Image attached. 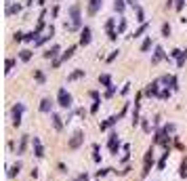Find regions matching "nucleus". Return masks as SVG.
<instances>
[{
	"instance_id": "35",
	"label": "nucleus",
	"mask_w": 187,
	"mask_h": 181,
	"mask_svg": "<svg viewBox=\"0 0 187 181\" xmlns=\"http://www.w3.org/2000/svg\"><path fill=\"white\" fill-rule=\"evenodd\" d=\"M114 9H116L118 13H122L124 11V0H116V2H114Z\"/></svg>"
},
{
	"instance_id": "31",
	"label": "nucleus",
	"mask_w": 187,
	"mask_h": 181,
	"mask_svg": "<svg viewBox=\"0 0 187 181\" xmlns=\"http://www.w3.org/2000/svg\"><path fill=\"white\" fill-rule=\"evenodd\" d=\"M170 95H173V88H168V86L160 91V99H168V97H170Z\"/></svg>"
},
{
	"instance_id": "23",
	"label": "nucleus",
	"mask_w": 187,
	"mask_h": 181,
	"mask_svg": "<svg viewBox=\"0 0 187 181\" xmlns=\"http://www.w3.org/2000/svg\"><path fill=\"white\" fill-rule=\"evenodd\" d=\"M187 61V48L185 51H181V55H179V59H177V68H183Z\"/></svg>"
},
{
	"instance_id": "43",
	"label": "nucleus",
	"mask_w": 187,
	"mask_h": 181,
	"mask_svg": "<svg viewBox=\"0 0 187 181\" xmlns=\"http://www.w3.org/2000/svg\"><path fill=\"white\" fill-rule=\"evenodd\" d=\"M21 40H25V34H21V32H15V42H21Z\"/></svg>"
},
{
	"instance_id": "2",
	"label": "nucleus",
	"mask_w": 187,
	"mask_h": 181,
	"mask_svg": "<svg viewBox=\"0 0 187 181\" xmlns=\"http://www.w3.org/2000/svg\"><path fill=\"white\" fill-rule=\"evenodd\" d=\"M57 103L61 105V108H65V109H70L71 108V103H74V99H71V95L67 93V88H59V93H57Z\"/></svg>"
},
{
	"instance_id": "27",
	"label": "nucleus",
	"mask_w": 187,
	"mask_h": 181,
	"mask_svg": "<svg viewBox=\"0 0 187 181\" xmlns=\"http://www.w3.org/2000/svg\"><path fill=\"white\" fill-rule=\"evenodd\" d=\"M19 59H21V61H30V59H32V51L23 48V51L19 53Z\"/></svg>"
},
{
	"instance_id": "29",
	"label": "nucleus",
	"mask_w": 187,
	"mask_h": 181,
	"mask_svg": "<svg viewBox=\"0 0 187 181\" xmlns=\"http://www.w3.org/2000/svg\"><path fill=\"white\" fill-rule=\"evenodd\" d=\"M135 11H137V21H139V23H145V15H143V11H141L139 4L135 6Z\"/></svg>"
},
{
	"instance_id": "22",
	"label": "nucleus",
	"mask_w": 187,
	"mask_h": 181,
	"mask_svg": "<svg viewBox=\"0 0 187 181\" xmlns=\"http://www.w3.org/2000/svg\"><path fill=\"white\" fill-rule=\"evenodd\" d=\"M99 84L112 86V78H109V74H101V76H99Z\"/></svg>"
},
{
	"instance_id": "19",
	"label": "nucleus",
	"mask_w": 187,
	"mask_h": 181,
	"mask_svg": "<svg viewBox=\"0 0 187 181\" xmlns=\"http://www.w3.org/2000/svg\"><path fill=\"white\" fill-rule=\"evenodd\" d=\"M38 36H40V34H38L36 30L34 32H27V34H25V42H34L36 44V42H38Z\"/></svg>"
},
{
	"instance_id": "42",
	"label": "nucleus",
	"mask_w": 187,
	"mask_h": 181,
	"mask_svg": "<svg viewBox=\"0 0 187 181\" xmlns=\"http://www.w3.org/2000/svg\"><path fill=\"white\" fill-rule=\"evenodd\" d=\"M164 133L173 135V133H175V124H166V126H164Z\"/></svg>"
},
{
	"instance_id": "33",
	"label": "nucleus",
	"mask_w": 187,
	"mask_h": 181,
	"mask_svg": "<svg viewBox=\"0 0 187 181\" xmlns=\"http://www.w3.org/2000/svg\"><path fill=\"white\" fill-rule=\"evenodd\" d=\"M21 11V6L19 4H15V6H6V15H15V13Z\"/></svg>"
},
{
	"instance_id": "39",
	"label": "nucleus",
	"mask_w": 187,
	"mask_h": 181,
	"mask_svg": "<svg viewBox=\"0 0 187 181\" xmlns=\"http://www.w3.org/2000/svg\"><path fill=\"white\" fill-rule=\"evenodd\" d=\"M114 25H116V19H107V23H105L107 32H114Z\"/></svg>"
},
{
	"instance_id": "40",
	"label": "nucleus",
	"mask_w": 187,
	"mask_h": 181,
	"mask_svg": "<svg viewBox=\"0 0 187 181\" xmlns=\"http://www.w3.org/2000/svg\"><path fill=\"white\" fill-rule=\"evenodd\" d=\"M114 93H116V86L112 84V86H107V91H105V97L109 99V97H114Z\"/></svg>"
},
{
	"instance_id": "10",
	"label": "nucleus",
	"mask_w": 187,
	"mask_h": 181,
	"mask_svg": "<svg viewBox=\"0 0 187 181\" xmlns=\"http://www.w3.org/2000/svg\"><path fill=\"white\" fill-rule=\"evenodd\" d=\"M162 82H164V84H168V88H173V91H179V80H177V76H164Z\"/></svg>"
},
{
	"instance_id": "44",
	"label": "nucleus",
	"mask_w": 187,
	"mask_h": 181,
	"mask_svg": "<svg viewBox=\"0 0 187 181\" xmlns=\"http://www.w3.org/2000/svg\"><path fill=\"white\" fill-rule=\"evenodd\" d=\"M124 30H126V21L122 19V21H120V25H118V34H122Z\"/></svg>"
},
{
	"instance_id": "41",
	"label": "nucleus",
	"mask_w": 187,
	"mask_h": 181,
	"mask_svg": "<svg viewBox=\"0 0 187 181\" xmlns=\"http://www.w3.org/2000/svg\"><path fill=\"white\" fill-rule=\"evenodd\" d=\"M109 171H114V169H101V171H97V177H99V179H101V177H105Z\"/></svg>"
},
{
	"instance_id": "21",
	"label": "nucleus",
	"mask_w": 187,
	"mask_h": 181,
	"mask_svg": "<svg viewBox=\"0 0 187 181\" xmlns=\"http://www.w3.org/2000/svg\"><path fill=\"white\" fill-rule=\"evenodd\" d=\"M152 44H153L152 36H147V38H145V40H143V44H141V51H143V53H147V51L152 48Z\"/></svg>"
},
{
	"instance_id": "11",
	"label": "nucleus",
	"mask_w": 187,
	"mask_h": 181,
	"mask_svg": "<svg viewBox=\"0 0 187 181\" xmlns=\"http://www.w3.org/2000/svg\"><path fill=\"white\" fill-rule=\"evenodd\" d=\"M40 112H42V114H53V101H51L48 97H44V99L40 101Z\"/></svg>"
},
{
	"instance_id": "7",
	"label": "nucleus",
	"mask_w": 187,
	"mask_h": 181,
	"mask_svg": "<svg viewBox=\"0 0 187 181\" xmlns=\"http://www.w3.org/2000/svg\"><path fill=\"white\" fill-rule=\"evenodd\" d=\"M70 15H71V27L70 30H78V27H80V6L74 4L70 9Z\"/></svg>"
},
{
	"instance_id": "8",
	"label": "nucleus",
	"mask_w": 187,
	"mask_h": 181,
	"mask_svg": "<svg viewBox=\"0 0 187 181\" xmlns=\"http://www.w3.org/2000/svg\"><path fill=\"white\" fill-rule=\"evenodd\" d=\"M32 150H34V156L36 158H44V145H42V141H40L38 137L32 139Z\"/></svg>"
},
{
	"instance_id": "32",
	"label": "nucleus",
	"mask_w": 187,
	"mask_h": 181,
	"mask_svg": "<svg viewBox=\"0 0 187 181\" xmlns=\"http://www.w3.org/2000/svg\"><path fill=\"white\" fill-rule=\"evenodd\" d=\"M128 158H130V145L126 143L124 145V154H122V162H128Z\"/></svg>"
},
{
	"instance_id": "26",
	"label": "nucleus",
	"mask_w": 187,
	"mask_h": 181,
	"mask_svg": "<svg viewBox=\"0 0 187 181\" xmlns=\"http://www.w3.org/2000/svg\"><path fill=\"white\" fill-rule=\"evenodd\" d=\"M34 78H36V82H38V84H44V80H47V78H44V74L40 72V70H34Z\"/></svg>"
},
{
	"instance_id": "47",
	"label": "nucleus",
	"mask_w": 187,
	"mask_h": 181,
	"mask_svg": "<svg viewBox=\"0 0 187 181\" xmlns=\"http://www.w3.org/2000/svg\"><path fill=\"white\" fill-rule=\"evenodd\" d=\"M118 53H120V51H112V55H109V57H107V61H109V63H112V61L116 59L118 57Z\"/></svg>"
},
{
	"instance_id": "50",
	"label": "nucleus",
	"mask_w": 187,
	"mask_h": 181,
	"mask_svg": "<svg viewBox=\"0 0 187 181\" xmlns=\"http://www.w3.org/2000/svg\"><path fill=\"white\" fill-rule=\"evenodd\" d=\"M183 4H185V0H177V4H175L177 11H181V9H183Z\"/></svg>"
},
{
	"instance_id": "48",
	"label": "nucleus",
	"mask_w": 187,
	"mask_h": 181,
	"mask_svg": "<svg viewBox=\"0 0 187 181\" xmlns=\"http://www.w3.org/2000/svg\"><path fill=\"white\" fill-rule=\"evenodd\" d=\"M57 169H59V173H67V167H65L63 162H59V164H57Z\"/></svg>"
},
{
	"instance_id": "38",
	"label": "nucleus",
	"mask_w": 187,
	"mask_h": 181,
	"mask_svg": "<svg viewBox=\"0 0 187 181\" xmlns=\"http://www.w3.org/2000/svg\"><path fill=\"white\" fill-rule=\"evenodd\" d=\"M162 36H164V38L170 36V25H168V23H164V25H162Z\"/></svg>"
},
{
	"instance_id": "16",
	"label": "nucleus",
	"mask_w": 187,
	"mask_h": 181,
	"mask_svg": "<svg viewBox=\"0 0 187 181\" xmlns=\"http://www.w3.org/2000/svg\"><path fill=\"white\" fill-rule=\"evenodd\" d=\"M51 118H53V126H55V131H61V129H63V118H61L59 114H55V112L51 114Z\"/></svg>"
},
{
	"instance_id": "17",
	"label": "nucleus",
	"mask_w": 187,
	"mask_h": 181,
	"mask_svg": "<svg viewBox=\"0 0 187 181\" xmlns=\"http://www.w3.org/2000/svg\"><path fill=\"white\" fill-rule=\"evenodd\" d=\"M19 171H21V162H15L11 169H9V173H6V177L9 179H13V177H17L19 175Z\"/></svg>"
},
{
	"instance_id": "37",
	"label": "nucleus",
	"mask_w": 187,
	"mask_h": 181,
	"mask_svg": "<svg viewBox=\"0 0 187 181\" xmlns=\"http://www.w3.org/2000/svg\"><path fill=\"white\" fill-rule=\"evenodd\" d=\"M13 68H15V59H11V57H9V59H6V74H11Z\"/></svg>"
},
{
	"instance_id": "53",
	"label": "nucleus",
	"mask_w": 187,
	"mask_h": 181,
	"mask_svg": "<svg viewBox=\"0 0 187 181\" xmlns=\"http://www.w3.org/2000/svg\"><path fill=\"white\" fill-rule=\"evenodd\" d=\"M30 175H32V179H36V177H38V169H32V173H30Z\"/></svg>"
},
{
	"instance_id": "46",
	"label": "nucleus",
	"mask_w": 187,
	"mask_h": 181,
	"mask_svg": "<svg viewBox=\"0 0 187 181\" xmlns=\"http://www.w3.org/2000/svg\"><path fill=\"white\" fill-rule=\"evenodd\" d=\"M179 55H181V51H179V48H175V51H170V53H168V57H177V59H179Z\"/></svg>"
},
{
	"instance_id": "15",
	"label": "nucleus",
	"mask_w": 187,
	"mask_h": 181,
	"mask_svg": "<svg viewBox=\"0 0 187 181\" xmlns=\"http://www.w3.org/2000/svg\"><path fill=\"white\" fill-rule=\"evenodd\" d=\"M27 141H30V135H21V139H19V150H17L19 156L25 154V150H27Z\"/></svg>"
},
{
	"instance_id": "30",
	"label": "nucleus",
	"mask_w": 187,
	"mask_h": 181,
	"mask_svg": "<svg viewBox=\"0 0 187 181\" xmlns=\"http://www.w3.org/2000/svg\"><path fill=\"white\" fill-rule=\"evenodd\" d=\"M93 160L99 164L101 162V154H99V145H93Z\"/></svg>"
},
{
	"instance_id": "36",
	"label": "nucleus",
	"mask_w": 187,
	"mask_h": 181,
	"mask_svg": "<svg viewBox=\"0 0 187 181\" xmlns=\"http://www.w3.org/2000/svg\"><path fill=\"white\" fill-rule=\"evenodd\" d=\"M141 126H143V131H145V133H149V131H152V126H149L147 118H141Z\"/></svg>"
},
{
	"instance_id": "12",
	"label": "nucleus",
	"mask_w": 187,
	"mask_h": 181,
	"mask_svg": "<svg viewBox=\"0 0 187 181\" xmlns=\"http://www.w3.org/2000/svg\"><path fill=\"white\" fill-rule=\"evenodd\" d=\"M59 51H61V48H59V44H53L51 48H47V51H44V59H57Z\"/></svg>"
},
{
	"instance_id": "20",
	"label": "nucleus",
	"mask_w": 187,
	"mask_h": 181,
	"mask_svg": "<svg viewBox=\"0 0 187 181\" xmlns=\"http://www.w3.org/2000/svg\"><path fill=\"white\" fill-rule=\"evenodd\" d=\"M179 177H183V179L187 177V158H183V160H181V167H179Z\"/></svg>"
},
{
	"instance_id": "13",
	"label": "nucleus",
	"mask_w": 187,
	"mask_h": 181,
	"mask_svg": "<svg viewBox=\"0 0 187 181\" xmlns=\"http://www.w3.org/2000/svg\"><path fill=\"white\" fill-rule=\"evenodd\" d=\"M91 42V27H82V32H80V44L82 47H86Z\"/></svg>"
},
{
	"instance_id": "25",
	"label": "nucleus",
	"mask_w": 187,
	"mask_h": 181,
	"mask_svg": "<svg viewBox=\"0 0 187 181\" xmlns=\"http://www.w3.org/2000/svg\"><path fill=\"white\" fill-rule=\"evenodd\" d=\"M74 53H76V47H70L67 51H65V53H63V55H61V57H59V59H61V61H67L71 55H74Z\"/></svg>"
},
{
	"instance_id": "14",
	"label": "nucleus",
	"mask_w": 187,
	"mask_h": 181,
	"mask_svg": "<svg viewBox=\"0 0 187 181\" xmlns=\"http://www.w3.org/2000/svg\"><path fill=\"white\" fill-rule=\"evenodd\" d=\"M166 59V53H164L162 47H156V51H153V57H152V63H158V61Z\"/></svg>"
},
{
	"instance_id": "9",
	"label": "nucleus",
	"mask_w": 187,
	"mask_h": 181,
	"mask_svg": "<svg viewBox=\"0 0 187 181\" xmlns=\"http://www.w3.org/2000/svg\"><path fill=\"white\" fill-rule=\"evenodd\" d=\"M120 118H122L120 114H118V116H109L107 120H103L101 124H99V129H101V131H107V129H109V126H114V124H116V122L120 120Z\"/></svg>"
},
{
	"instance_id": "34",
	"label": "nucleus",
	"mask_w": 187,
	"mask_h": 181,
	"mask_svg": "<svg viewBox=\"0 0 187 181\" xmlns=\"http://www.w3.org/2000/svg\"><path fill=\"white\" fill-rule=\"evenodd\" d=\"M99 108H101V99L93 101V105H91V114H97V112H99Z\"/></svg>"
},
{
	"instance_id": "51",
	"label": "nucleus",
	"mask_w": 187,
	"mask_h": 181,
	"mask_svg": "<svg viewBox=\"0 0 187 181\" xmlns=\"http://www.w3.org/2000/svg\"><path fill=\"white\" fill-rule=\"evenodd\" d=\"M88 95H91V99H93V101H97V99H99V93H97V91H91Z\"/></svg>"
},
{
	"instance_id": "3",
	"label": "nucleus",
	"mask_w": 187,
	"mask_h": 181,
	"mask_svg": "<svg viewBox=\"0 0 187 181\" xmlns=\"http://www.w3.org/2000/svg\"><path fill=\"white\" fill-rule=\"evenodd\" d=\"M23 112H25V105L23 103H15L13 105V126L17 129V126H21V116H23Z\"/></svg>"
},
{
	"instance_id": "54",
	"label": "nucleus",
	"mask_w": 187,
	"mask_h": 181,
	"mask_svg": "<svg viewBox=\"0 0 187 181\" xmlns=\"http://www.w3.org/2000/svg\"><path fill=\"white\" fill-rule=\"evenodd\" d=\"M168 6H173V0H168V2H166V9H168Z\"/></svg>"
},
{
	"instance_id": "5",
	"label": "nucleus",
	"mask_w": 187,
	"mask_h": 181,
	"mask_svg": "<svg viewBox=\"0 0 187 181\" xmlns=\"http://www.w3.org/2000/svg\"><path fill=\"white\" fill-rule=\"evenodd\" d=\"M82 143H84V131H76V133L71 135V139L67 141V147L70 150H78Z\"/></svg>"
},
{
	"instance_id": "55",
	"label": "nucleus",
	"mask_w": 187,
	"mask_h": 181,
	"mask_svg": "<svg viewBox=\"0 0 187 181\" xmlns=\"http://www.w3.org/2000/svg\"><path fill=\"white\" fill-rule=\"evenodd\" d=\"M32 2H34V0H27V4H32Z\"/></svg>"
},
{
	"instance_id": "49",
	"label": "nucleus",
	"mask_w": 187,
	"mask_h": 181,
	"mask_svg": "<svg viewBox=\"0 0 187 181\" xmlns=\"http://www.w3.org/2000/svg\"><path fill=\"white\" fill-rule=\"evenodd\" d=\"M107 38H109V40H116V38H118V32H116V30H114V32H107Z\"/></svg>"
},
{
	"instance_id": "45",
	"label": "nucleus",
	"mask_w": 187,
	"mask_h": 181,
	"mask_svg": "<svg viewBox=\"0 0 187 181\" xmlns=\"http://www.w3.org/2000/svg\"><path fill=\"white\" fill-rule=\"evenodd\" d=\"M76 181H88V173H80V175H78V179Z\"/></svg>"
},
{
	"instance_id": "6",
	"label": "nucleus",
	"mask_w": 187,
	"mask_h": 181,
	"mask_svg": "<svg viewBox=\"0 0 187 181\" xmlns=\"http://www.w3.org/2000/svg\"><path fill=\"white\" fill-rule=\"evenodd\" d=\"M160 82L162 80H153V82H149V84L145 86V97H160Z\"/></svg>"
},
{
	"instance_id": "1",
	"label": "nucleus",
	"mask_w": 187,
	"mask_h": 181,
	"mask_svg": "<svg viewBox=\"0 0 187 181\" xmlns=\"http://www.w3.org/2000/svg\"><path fill=\"white\" fill-rule=\"evenodd\" d=\"M153 162H156V158H153V147H149V150L145 152V156H143V171H141V177H147V175H149Z\"/></svg>"
},
{
	"instance_id": "24",
	"label": "nucleus",
	"mask_w": 187,
	"mask_h": 181,
	"mask_svg": "<svg viewBox=\"0 0 187 181\" xmlns=\"http://www.w3.org/2000/svg\"><path fill=\"white\" fill-rule=\"evenodd\" d=\"M82 76H84V70H76V72H71L70 76H67V80H70V82L71 80H80Z\"/></svg>"
},
{
	"instance_id": "28",
	"label": "nucleus",
	"mask_w": 187,
	"mask_h": 181,
	"mask_svg": "<svg viewBox=\"0 0 187 181\" xmlns=\"http://www.w3.org/2000/svg\"><path fill=\"white\" fill-rule=\"evenodd\" d=\"M145 32H147V23H141V27L135 32V34H130V38H139L141 34H145Z\"/></svg>"
},
{
	"instance_id": "4",
	"label": "nucleus",
	"mask_w": 187,
	"mask_h": 181,
	"mask_svg": "<svg viewBox=\"0 0 187 181\" xmlns=\"http://www.w3.org/2000/svg\"><path fill=\"white\" fill-rule=\"evenodd\" d=\"M107 147H109V152H112L114 156H118V152H120V139H118V133H116V131H112V133H109Z\"/></svg>"
},
{
	"instance_id": "18",
	"label": "nucleus",
	"mask_w": 187,
	"mask_h": 181,
	"mask_svg": "<svg viewBox=\"0 0 187 181\" xmlns=\"http://www.w3.org/2000/svg\"><path fill=\"white\" fill-rule=\"evenodd\" d=\"M99 6H101V0H91V4H88V15H97Z\"/></svg>"
},
{
	"instance_id": "52",
	"label": "nucleus",
	"mask_w": 187,
	"mask_h": 181,
	"mask_svg": "<svg viewBox=\"0 0 187 181\" xmlns=\"http://www.w3.org/2000/svg\"><path fill=\"white\" fill-rule=\"evenodd\" d=\"M128 86H130V84H124V86H122V91H120V93H122V95H126V93H128V91H130Z\"/></svg>"
}]
</instances>
